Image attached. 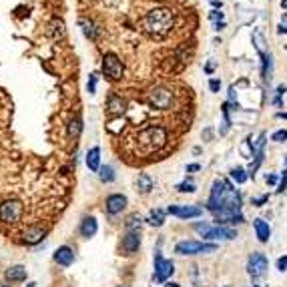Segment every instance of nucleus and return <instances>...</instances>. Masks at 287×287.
<instances>
[{
  "label": "nucleus",
  "instance_id": "nucleus-1",
  "mask_svg": "<svg viewBox=\"0 0 287 287\" xmlns=\"http://www.w3.org/2000/svg\"><path fill=\"white\" fill-rule=\"evenodd\" d=\"M175 26V14L171 8H155L149 10L143 19V30L151 38H165Z\"/></svg>",
  "mask_w": 287,
  "mask_h": 287
},
{
  "label": "nucleus",
  "instance_id": "nucleus-2",
  "mask_svg": "<svg viewBox=\"0 0 287 287\" xmlns=\"http://www.w3.org/2000/svg\"><path fill=\"white\" fill-rule=\"evenodd\" d=\"M167 143V129L163 127H147L139 133V145L145 153L159 151Z\"/></svg>",
  "mask_w": 287,
  "mask_h": 287
},
{
  "label": "nucleus",
  "instance_id": "nucleus-3",
  "mask_svg": "<svg viewBox=\"0 0 287 287\" xmlns=\"http://www.w3.org/2000/svg\"><path fill=\"white\" fill-rule=\"evenodd\" d=\"M193 229L201 235L203 239H211V241H231L237 237V231L231 227H223V225H209V223H195Z\"/></svg>",
  "mask_w": 287,
  "mask_h": 287
},
{
  "label": "nucleus",
  "instance_id": "nucleus-4",
  "mask_svg": "<svg viewBox=\"0 0 287 287\" xmlns=\"http://www.w3.org/2000/svg\"><path fill=\"white\" fill-rule=\"evenodd\" d=\"M217 251L215 243H205V241H179L175 245V253L179 255H201V253H213Z\"/></svg>",
  "mask_w": 287,
  "mask_h": 287
},
{
  "label": "nucleus",
  "instance_id": "nucleus-5",
  "mask_svg": "<svg viewBox=\"0 0 287 287\" xmlns=\"http://www.w3.org/2000/svg\"><path fill=\"white\" fill-rule=\"evenodd\" d=\"M123 71H125V66H123L121 58L116 57L115 53H107L103 57V75L109 80H121Z\"/></svg>",
  "mask_w": 287,
  "mask_h": 287
},
{
  "label": "nucleus",
  "instance_id": "nucleus-6",
  "mask_svg": "<svg viewBox=\"0 0 287 287\" xmlns=\"http://www.w3.org/2000/svg\"><path fill=\"white\" fill-rule=\"evenodd\" d=\"M149 103H151V107L161 109V111L171 109V105H173V91L167 89V87H155L153 91L149 93Z\"/></svg>",
  "mask_w": 287,
  "mask_h": 287
},
{
  "label": "nucleus",
  "instance_id": "nucleus-7",
  "mask_svg": "<svg viewBox=\"0 0 287 287\" xmlns=\"http://www.w3.org/2000/svg\"><path fill=\"white\" fill-rule=\"evenodd\" d=\"M22 217V203L20 201H4L0 203V223H16Z\"/></svg>",
  "mask_w": 287,
  "mask_h": 287
},
{
  "label": "nucleus",
  "instance_id": "nucleus-8",
  "mask_svg": "<svg viewBox=\"0 0 287 287\" xmlns=\"http://www.w3.org/2000/svg\"><path fill=\"white\" fill-rule=\"evenodd\" d=\"M231 183L225 181V179H215L213 181V187H211V195H209V201H207V209L211 213H215L219 209V203H221V199L225 197V193L229 191Z\"/></svg>",
  "mask_w": 287,
  "mask_h": 287
},
{
  "label": "nucleus",
  "instance_id": "nucleus-9",
  "mask_svg": "<svg viewBox=\"0 0 287 287\" xmlns=\"http://www.w3.org/2000/svg\"><path fill=\"white\" fill-rule=\"evenodd\" d=\"M175 271V263L171 259H165L161 255V251H155V281L165 283Z\"/></svg>",
  "mask_w": 287,
  "mask_h": 287
},
{
  "label": "nucleus",
  "instance_id": "nucleus-10",
  "mask_svg": "<svg viewBox=\"0 0 287 287\" xmlns=\"http://www.w3.org/2000/svg\"><path fill=\"white\" fill-rule=\"evenodd\" d=\"M267 267H269V261L263 253H251L249 259H247V273L253 277V279H259L267 273Z\"/></svg>",
  "mask_w": 287,
  "mask_h": 287
},
{
  "label": "nucleus",
  "instance_id": "nucleus-11",
  "mask_svg": "<svg viewBox=\"0 0 287 287\" xmlns=\"http://www.w3.org/2000/svg\"><path fill=\"white\" fill-rule=\"evenodd\" d=\"M213 219H215V223L217 225H239L245 221V217L241 213V209H223V211H217L213 213Z\"/></svg>",
  "mask_w": 287,
  "mask_h": 287
},
{
  "label": "nucleus",
  "instance_id": "nucleus-12",
  "mask_svg": "<svg viewBox=\"0 0 287 287\" xmlns=\"http://www.w3.org/2000/svg\"><path fill=\"white\" fill-rule=\"evenodd\" d=\"M167 213L175 215L179 219H197L203 215V207H199V205H169Z\"/></svg>",
  "mask_w": 287,
  "mask_h": 287
},
{
  "label": "nucleus",
  "instance_id": "nucleus-13",
  "mask_svg": "<svg viewBox=\"0 0 287 287\" xmlns=\"http://www.w3.org/2000/svg\"><path fill=\"white\" fill-rule=\"evenodd\" d=\"M127 203H129V199H127L125 195H121V193H113V195H109L107 201H105V211H107L109 215H119V213L125 211Z\"/></svg>",
  "mask_w": 287,
  "mask_h": 287
},
{
  "label": "nucleus",
  "instance_id": "nucleus-14",
  "mask_svg": "<svg viewBox=\"0 0 287 287\" xmlns=\"http://www.w3.org/2000/svg\"><path fill=\"white\" fill-rule=\"evenodd\" d=\"M121 247H123V251L127 253V255L137 253L139 247H141V231H127V235L123 237Z\"/></svg>",
  "mask_w": 287,
  "mask_h": 287
},
{
  "label": "nucleus",
  "instance_id": "nucleus-15",
  "mask_svg": "<svg viewBox=\"0 0 287 287\" xmlns=\"http://www.w3.org/2000/svg\"><path fill=\"white\" fill-rule=\"evenodd\" d=\"M125 109H127V103H125L123 96H119L116 93H111V95L107 96V111H109V115L121 116V115L125 113Z\"/></svg>",
  "mask_w": 287,
  "mask_h": 287
},
{
  "label": "nucleus",
  "instance_id": "nucleus-16",
  "mask_svg": "<svg viewBox=\"0 0 287 287\" xmlns=\"http://www.w3.org/2000/svg\"><path fill=\"white\" fill-rule=\"evenodd\" d=\"M96 231H98V223H96V219H95V217H91V215L82 217V221H80V225H78V233H80V237L91 239V237H95V235H96Z\"/></svg>",
  "mask_w": 287,
  "mask_h": 287
},
{
  "label": "nucleus",
  "instance_id": "nucleus-17",
  "mask_svg": "<svg viewBox=\"0 0 287 287\" xmlns=\"http://www.w3.org/2000/svg\"><path fill=\"white\" fill-rule=\"evenodd\" d=\"M44 235H46V229L40 227V225H35V227H28V229L24 231L22 241H24L26 245H37L38 241H42Z\"/></svg>",
  "mask_w": 287,
  "mask_h": 287
},
{
  "label": "nucleus",
  "instance_id": "nucleus-18",
  "mask_svg": "<svg viewBox=\"0 0 287 287\" xmlns=\"http://www.w3.org/2000/svg\"><path fill=\"white\" fill-rule=\"evenodd\" d=\"M55 261H57L58 265H62V267L73 265V261H75V251H73L69 245L58 247V249L55 251Z\"/></svg>",
  "mask_w": 287,
  "mask_h": 287
},
{
  "label": "nucleus",
  "instance_id": "nucleus-19",
  "mask_svg": "<svg viewBox=\"0 0 287 287\" xmlns=\"http://www.w3.org/2000/svg\"><path fill=\"white\" fill-rule=\"evenodd\" d=\"M253 229H255V235L261 243H267L269 237H271V227H269L265 219H255V221H253Z\"/></svg>",
  "mask_w": 287,
  "mask_h": 287
},
{
  "label": "nucleus",
  "instance_id": "nucleus-20",
  "mask_svg": "<svg viewBox=\"0 0 287 287\" xmlns=\"http://www.w3.org/2000/svg\"><path fill=\"white\" fill-rule=\"evenodd\" d=\"M84 163H87V167L91 169L93 173H98V169L103 167V165H100V147H93L89 153H87V159H84Z\"/></svg>",
  "mask_w": 287,
  "mask_h": 287
},
{
  "label": "nucleus",
  "instance_id": "nucleus-21",
  "mask_svg": "<svg viewBox=\"0 0 287 287\" xmlns=\"http://www.w3.org/2000/svg\"><path fill=\"white\" fill-rule=\"evenodd\" d=\"M134 187H137V191L141 195H149L151 191H153V179L145 173H141L137 179H134Z\"/></svg>",
  "mask_w": 287,
  "mask_h": 287
},
{
  "label": "nucleus",
  "instance_id": "nucleus-22",
  "mask_svg": "<svg viewBox=\"0 0 287 287\" xmlns=\"http://www.w3.org/2000/svg\"><path fill=\"white\" fill-rule=\"evenodd\" d=\"M78 26H80V30H82V35L87 37L89 40H96L98 30H96V26H95L93 20H89V19H80V20H78Z\"/></svg>",
  "mask_w": 287,
  "mask_h": 287
},
{
  "label": "nucleus",
  "instance_id": "nucleus-23",
  "mask_svg": "<svg viewBox=\"0 0 287 287\" xmlns=\"http://www.w3.org/2000/svg\"><path fill=\"white\" fill-rule=\"evenodd\" d=\"M261 75L263 78L269 82L271 80V75H273V57L269 53H263L261 55Z\"/></svg>",
  "mask_w": 287,
  "mask_h": 287
},
{
  "label": "nucleus",
  "instance_id": "nucleus-24",
  "mask_svg": "<svg viewBox=\"0 0 287 287\" xmlns=\"http://www.w3.org/2000/svg\"><path fill=\"white\" fill-rule=\"evenodd\" d=\"M4 277H6L8 281H24V279H26V267H22V265H12V267L6 269Z\"/></svg>",
  "mask_w": 287,
  "mask_h": 287
},
{
  "label": "nucleus",
  "instance_id": "nucleus-25",
  "mask_svg": "<svg viewBox=\"0 0 287 287\" xmlns=\"http://www.w3.org/2000/svg\"><path fill=\"white\" fill-rule=\"evenodd\" d=\"M165 215H167V209L165 211L163 209H153L147 217V223L153 225V227H161L165 223Z\"/></svg>",
  "mask_w": 287,
  "mask_h": 287
},
{
  "label": "nucleus",
  "instance_id": "nucleus-26",
  "mask_svg": "<svg viewBox=\"0 0 287 287\" xmlns=\"http://www.w3.org/2000/svg\"><path fill=\"white\" fill-rule=\"evenodd\" d=\"M98 179H100V183H113L115 179H116V173H115V169L111 167V165H103L98 169Z\"/></svg>",
  "mask_w": 287,
  "mask_h": 287
},
{
  "label": "nucleus",
  "instance_id": "nucleus-27",
  "mask_svg": "<svg viewBox=\"0 0 287 287\" xmlns=\"http://www.w3.org/2000/svg\"><path fill=\"white\" fill-rule=\"evenodd\" d=\"M48 32H50V37H53L55 40L62 38V37H64V22L55 19L53 22H50V26H48Z\"/></svg>",
  "mask_w": 287,
  "mask_h": 287
},
{
  "label": "nucleus",
  "instance_id": "nucleus-28",
  "mask_svg": "<svg viewBox=\"0 0 287 287\" xmlns=\"http://www.w3.org/2000/svg\"><path fill=\"white\" fill-rule=\"evenodd\" d=\"M141 225H143V219H141L137 213L129 215V217H127V221H125L127 231H141Z\"/></svg>",
  "mask_w": 287,
  "mask_h": 287
},
{
  "label": "nucleus",
  "instance_id": "nucleus-29",
  "mask_svg": "<svg viewBox=\"0 0 287 287\" xmlns=\"http://www.w3.org/2000/svg\"><path fill=\"white\" fill-rule=\"evenodd\" d=\"M80 133H82V121H80V116H75V119H71V123H69V137L78 139Z\"/></svg>",
  "mask_w": 287,
  "mask_h": 287
},
{
  "label": "nucleus",
  "instance_id": "nucleus-30",
  "mask_svg": "<svg viewBox=\"0 0 287 287\" xmlns=\"http://www.w3.org/2000/svg\"><path fill=\"white\" fill-rule=\"evenodd\" d=\"M247 177H249V173L245 171L243 167H233V169H231V179L237 183V185H243V183L247 181Z\"/></svg>",
  "mask_w": 287,
  "mask_h": 287
},
{
  "label": "nucleus",
  "instance_id": "nucleus-31",
  "mask_svg": "<svg viewBox=\"0 0 287 287\" xmlns=\"http://www.w3.org/2000/svg\"><path fill=\"white\" fill-rule=\"evenodd\" d=\"M177 191H179V193H195L197 187H195V183H193L191 177H189L187 181H183V183L177 185Z\"/></svg>",
  "mask_w": 287,
  "mask_h": 287
},
{
  "label": "nucleus",
  "instance_id": "nucleus-32",
  "mask_svg": "<svg viewBox=\"0 0 287 287\" xmlns=\"http://www.w3.org/2000/svg\"><path fill=\"white\" fill-rule=\"evenodd\" d=\"M121 125H125V121L121 119V116H116V119H113V121H111V123L107 125V131H109V133H115V134H116V133H119V131L123 129Z\"/></svg>",
  "mask_w": 287,
  "mask_h": 287
},
{
  "label": "nucleus",
  "instance_id": "nucleus-33",
  "mask_svg": "<svg viewBox=\"0 0 287 287\" xmlns=\"http://www.w3.org/2000/svg\"><path fill=\"white\" fill-rule=\"evenodd\" d=\"M283 95H285V84H279L275 89V98H273V105L275 107H281L283 105Z\"/></svg>",
  "mask_w": 287,
  "mask_h": 287
},
{
  "label": "nucleus",
  "instance_id": "nucleus-34",
  "mask_svg": "<svg viewBox=\"0 0 287 287\" xmlns=\"http://www.w3.org/2000/svg\"><path fill=\"white\" fill-rule=\"evenodd\" d=\"M96 82H98V75H96V73H93V75H91V78H89V82H87V91H89L91 95H95V93H96Z\"/></svg>",
  "mask_w": 287,
  "mask_h": 287
},
{
  "label": "nucleus",
  "instance_id": "nucleus-35",
  "mask_svg": "<svg viewBox=\"0 0 287 287\" xmlns=\"http://www.w3.org/2000/svg\"><path fill=\"white\" fill-rule=\"evenodd\" d=\"M271 141H275V143H283V141H287V129H279V131H275V133L271 134Z\"/></svg>",
  "mask_w": 287,
  "mask_h": 287
},
{
  "label": "nucleus",
  "instance_id": "nucleus-36",
  "mask_svg": "<svg viewBox=\"0 0 287 287\" xmlns=\"http://www.w3.org/2000/svg\"><path fill=\"white\" fill-rule=\"evenodd\" d=\"M283 191H287V169L283 171V175L279 179V185H277V193H283Z\"/></svg>",
  "mask_w": 287,
  "mask_h": 287
},
{
  "label": "nucleus",
  "instance_id": "nucleus-37",
  "mask_svg": "<svg viewBox=\"0 0 287 287\" xmlns=\"http://www.w3.org/2000/svg\"><path fill=\"white\" fill-rule=\"evenodd\" d=\"M269 201V195H261V197H253L251 199V205H255V207H261V205H265Z\"/></svg>",
  "mask_w": 287,
  "mask_h": 287
},
{
  "label": "nucleus",
  "instance_id": "nucleus-38",
  "mask_svg": "<svg viewBox=\"0 0 287 287\" xmlns=\"http://www.w3.org/2000/svg\"><path fill=\"white\" fill-rule=\"evenodd\" d=\"M209 19L217 24V22H221V20H225V14L223 12H219V10H211V14H209Z\"/></svg>",
  "mask_w": 287,
  "mask_h": 287
},
{
  "label": "nucleus",
  "instance_id": "nucleus-39",
  "mask_svg": "<svg viewBox=\"0 0 287 287\" xmlns=\"http://www.w3.org/2000/svg\"><path fill=\"white\" fill-rule=\"evenodd\" d=\"M209 89H211V93H219V89H221V80H219V78H211L209 80Z\"/></svg>",
  "mask_w": 287,
  "mask_h": 287
},
{
  "label": "nucleus",
  "instance_id": "nucleus-40",
  "mask_svg": "<svg viewBox=\"0 0 287 287\" xmlns=\"http://www.w3.org/2000/svg\"><path fill=\"white\" fill-rule=\"evenodd\" d=\"M277 269H279V271H287V255L277 259Z\"/></svg>",
  "mask_w": 287,
  "mask_h": 287
},
{
  "label": "nucleus",
  "instance_id": "nucleus-41",
  "mask_svg": "<svg viewBox=\"0 0 287 287\" xmlns=\"http://www.w3.org/2000/svg\"><path fill=\"white\" fill-rule=\"evenodd\" d=\"M265 183L273 187V185H279V179H277V175H265Z\"/></svg>",
  "mask_w": 287,
  "mask_h": 287
},
{
  "label": "nucleus",
  "instance_id": "nucleus-42",
  "mask_svg": "<svg viewBox=\"0 0 287 287\" xmlns=\"http://www.w3.org/2000/svg\"><path fill=\"white\" fill-rule=\"evenodd\" d=\"M199 169H201L199 163H191V165H187V173H195V171H199Z\"/></svg>",
  "mask_w": 287,
  "mask_h": 287
},
{
  "label": "nucleus",
  "instance_id": "nucleus-43",
  "mask_svg": "<svg viewBox=\"0 0 287 287\" xmlns=\"http://www.w3.org/2000/svg\"><path fill=\"white\" fill-rule=\"evenodd\" d=\"M277 32H279V35H287V24L281 22V24L277 26Z\"/></svg>",
  "mask_w": 287,
  "mask_h": 287
},
{
  "label": "nucleus",
  "instance_id": "nucleus-44",
  "mask_svg": "<svg viewBox=\"0 0 287 287\" xmlns=\"http://www.w3.org/2000/svg\"><path fill=\"white\" fill-rule=\"evenodd\" d=\"M211 4H213V8H215V10H217V8L221 10V6H223L221 2H219V0H211Z\"/></svg>",
  "mask_w": 287,
  "mask_h": 287
},
{
  "label": "nucleus",
  "instance_id": "nucleus-45",
  "mask_svg": "<svg viewBox=\"0 0 287 287\" xmlns=\"http://www.w3.org/2000/svg\"><path fill=\"white\" fill-rule=\"evenodd\" d=\"M215 26H217V30H223V28H225V20H221V22H217Z\"/></svg>",
  "mask_w": 287,
  "mask_h": 287
},
{
  "label": "nucleus",
  "instance_id": "nucleus-46",
  "mask_svg": "<svg viewBox=\"0 0 287 287\" xmlns=\"http://www.w3.org/2000/svg\"><path fill=\"white\" fill-rule=\"evenodd\" d=\"M205 73H207V75H213V64H207V66H205Z\"/></svg>",
  "mask_w": 287,
  "mask_h": 287
},
{
  "label": "nucleus",
  "instance_id": "nucleus-47",
  "mask_svg": "<svg viewBox=\"0 0 287 287\" xmlns=\"http://www.w3.org/2000/svg\"><path fill=\"white\" fill-rule=\"evenodd\" d=\"M277 119H287V113H277Z\"/></svg>",
  "mask_w": 287,
  "mask_h": 287
},
{
  "label": "nucleus",
  "instance_id": "nucleus-48",
  "mask_svg": "<svg viewBox=\"0 0 287 287\" xmlns=\"http://www.w3.org/2000/svg\"><path fill=\"white\" fill-rule=\"evenodd\" d=\"M281 6H283V8H287V0H283V2H281Z\"/></svg>",
  "mask_w": 287,
  "mask_h": 287
},
{
  "label": "nucleus",
  "instance_id": "nucleus-49",
  "mask_svg": "<svg viewBox=\"0 0 287 287\" xmlns=\"http://www.w3.org/2000/svg\"><path fill=\"white\" fill-rule=\"evenodd\" d=\"M283 22H287V14H283Z\"/></svg>",
  "mask_w": 287,
  "mask_h": 287
},
{
  "label": "nucleus",
  "instance_id": "nucleus-50",
  "mask_svg": "<svg viewBox=\"0 0 287 287\" xmlns=\"http://www.w3.org/2000/svg\"><path fill=\"white\" fill-rule=\"evenodd\" d=\"M26 287H35V283H28V285H26Z\"/></svg>",
  "mask_w": 287,
  "mask_h": 287
},
{
  "label": "nucleus",
  "instance_id": "nucleus-51",
  "mask_svg": "<svg viewBox=\"0 0 287 287\" xmlns=\"http://www.w3.org/2000/svg\"><path fill=\"white\" fill-rule=\"evenodd\" d=\"M121 287H127V285H121Z\"/></svg>",
  "mask_w": 287,
  "mask_h": 287
},
{
  "label": "nucleus",
  "instance_id": "nucleus-52",
  "mask_svg": "<svg viewBox=\"0 0 287 287\" xmlns=\"http://www.w3.org/2000/svg\"><path fill=\"white\" fill-rule=\"evenodd\" d=\"M255 287H257V285H255Z\"/></svg>",
  "mask_w": 287,
  "mask_h": 287
}]
</instances>
